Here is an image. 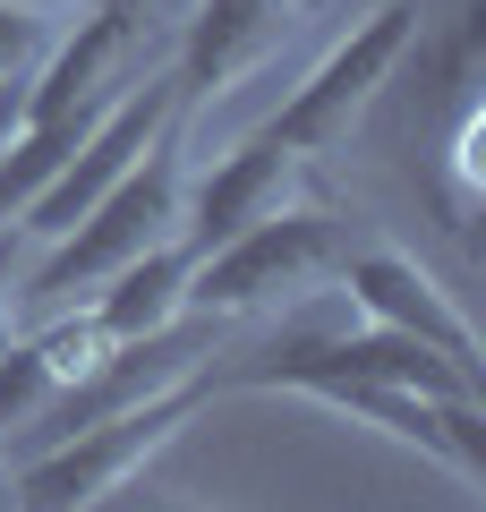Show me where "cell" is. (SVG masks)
Segmentation results:
<instances>
[{
    "instance_id": "obj_1",
    "label": "cell",
    "mask_w": 486,
    "mask_h": 512,
    "mask_svg": "<svg viewBox=\"0 0 486 512\" xmlns=\"http://www.w3.org/2000/svg\"><path fill=\"white\" fill-rule=\"evenodd\" d=\"M180 137H188V111L162 128L154 146L69 222V231L43 248V265L26 274V299L35 308H60L69 291H94L128 265V256L162 248V239H180V188H188V163H180Z\"/></svg>"
},
{
    "instance_id": "obj_2",
    "label": "cell",
    "mask_w": 486,
    "mask_h": 512,
    "mask_svg": "<svg viewBox=\"0 0 486 512\" xmlns=\"http://www.w3.org/2000/svg\"><path fill=\"white\" fill-rule=\"evenodd\" d=\"M205 393H214V367L188 376V384H171V393H154V402H137V410H111V419L60 436L52 453L18 461V512H86V504H103V495L137 487V470L205 410Z\"/></svg>"
},
{
    "instance_id": "obj_3",
    "label": "cell",
    "mask_w": 486,
    "mask_h": 512,
    "mask_svg": "<svg viewBox=\"0 0 486 512\" xmlns=\"http://www.w3.org/2000/svg\"><path fill=\"white\" fill-rule=\"evenodd\" d=\"M342 256H350V239H342V222L324 214V205H273V214H256L248 231H231L222 248L197 256V274H188V308H197V316L273 308V299L316 291Z\"/></svg>"
},
{
    "instance_id": "obj_4",
    "label": "cell",
    "mask_w": 486,
    "mask_h": 512,
    "mask_svg": "<svg viewBox=\"0 0 486 512\" xmlns=\"http://www.w3.org/2000/svg\"><path fill=\"white\" fill-rule=\"evenodd\" d=\"M410 52H418V0H384V9H367V18L350 26V35L333 43L316 69H307V86L290 94V103L256 128V137H265V146H282L290 163H316V154L350 146L359 111L376 103V86H384Z\"/></svg>"
},
{
    "instance_id": "obj_5",
    "label": "cell",
    "mask_w": 486,
    "mask_h": 512,
    "mask_svg": "<svg viewBox=\"0 0 486 512\" xmlns=\"http://www.w3.org/2000/svg\"><path fill=\"white\" fill-rule=\"evenodd\" d=\"M307 402L324 410H350V419L384 427L393 444H418L435 470H452L469 495L486 487V419L478 402H452V393H410V384H359V376H316L299 384Z\"/></svg>"
},
{
    "instance_id": "obj_6",
    "label": "cell",
    "mask_w": 486,
    "mask_h": 512,
    "mask_svg": "<svg viewBox=\"0 0 486 512\" xmlns=\"http://www.w3.org/2000/svg\"><path fill=\"white\" fill-rule=\"evenodd\" d=\"M333 274H342V299L367 316V325L410 333V342L444 350L452 367L478 376V333H469V316L452 308V291L427 274V265H410V256H393V248H359V256H342Z\"/></svg>"
},
{
    "instance_id": "obj_7",
    "label": "cell",
    "mask_w": 486,
    "mask_h": 512,
    "mask_svg": "<svg viewBox=\"0 0 486 512\" xmlns=\"http://www.w3.org/2000/svg\"><path fill=\"white\" fill-rule=\"evenodd\" d=\"M282 18H290V0H197V18H188V35H180V60H171L180 111L231 94V77H248L256 60L282 43Z\"/></svg>"
},
{
    "instance_id": "obj_8",
    "label": "cell",
    "mask_w": 486,
    "mask_h": 512,
    "mask_svg": "<svg viewBox=\"0 0 486 512\" xmlns=\"http://www.w3.org/2000/svg\"><path fill=\"white\" fill-rule=\"evenodd\" d=\"M290 154L282 146H265V137H239V146H222L214 163L197 171V180L180 188V239L188 248H222L231 231H248L256 214H273L282 205V188H290Z\"/></svg>"
},
{
    "instance_id": "obj_9",
    "label": "cell",
    "mask_w": 486,
    "mask_h": 512,
    "mask_svg": "<svg viewBox=\"0 0 486 512\" xmlns=\"http://www.w3.org/2000/svg\"><path fill=\"white\" fill-rule=\"evenodd\" d=\"M188 274H197V248L188 239H162V248L128 256L111 282H94V325H103V342H137V333H162L188 316Z\"/></svg>"
},
{
    "instance_id": "obj_10",
    "label": "cell",
    "mask_w": 486,
    "mask_h": 512,
    "mask_svg": "<svg viewBox=\"0 0 486 512\" xmlns=\"http://www.w3.org/2000/svg\"><path fill=\"white\" fill-rule=\"evenodd\" d=\"M52 35H60V26L35 18V9H0V86H26L35 60L52 52Z\"/></svg>"
},
{
    "instance_id": "obj_11",
    "label": "cell",
    "mask_w": 486,
    "mask_h": 512,
    "mask_svg": "<svg viewBox=\"0 0 486 512\" xmlns=\"http://www.w3.org/2000/svg\"><path fill=\"white\" fill-rule=\"evenodd\" d=\"M86 512H188V504H154V495H103V504H86Z\"/></svg>"
},
{
    "instance_id": "obj_12",
    "label": "cell",
    "mask_w": 486,
    "mask_h": 512,
    "mask_svg": "<svg viewBox=\"0 0 486 512\" xmlns=\"http://www.w3.org/2000/svg\"><path fill=\"white\" fill-rule=\"evenodd\" d=\"M0 9H35V18H52V9H86V0H0Z\"/></svg>"
},
{
    "instance_id": "obj_13",
    "label": "cell",
    "mask_w": 486,
    "mask_h": 512,
    "mask_svg": "<svg viewBox=\"0 0 486 512\" xmlns=\"http://www.w3.org/2000/svg\"><path fill=\"white\" fill-rule=\"evenodd\" d=\"M0 512H18V470H9V453H0Z\"/></svg>"
},
{
    "instance_id": "obj_14",
    "label": "cell",
    "mask_w": 486,
    "mask_h": 512,
    "mask_svg": "<svg viewBox=\"0 0 486 512\" xmlns=\"http://www.w3.org/2000/svg\"><path fill=\"white\" fill-rule=\"evenodd\" d=\"M86 9H111V18H137V0H86Z\"/></svg>"
},
{
    "instance_id": "obj_15",
    "label": "cell",
    "mask_w": 486,
    "mask_h": 512,
    "mask_svg": "<svg viewBox=\"0 0 486 512\" xmlns=\"http://www.w3.org/2000/svg\"><path fill=\"white\" fill-rule=\"evenodd\" d=\"M0 350H9V316H0Z\"/></svg>"
}]
</instances>
